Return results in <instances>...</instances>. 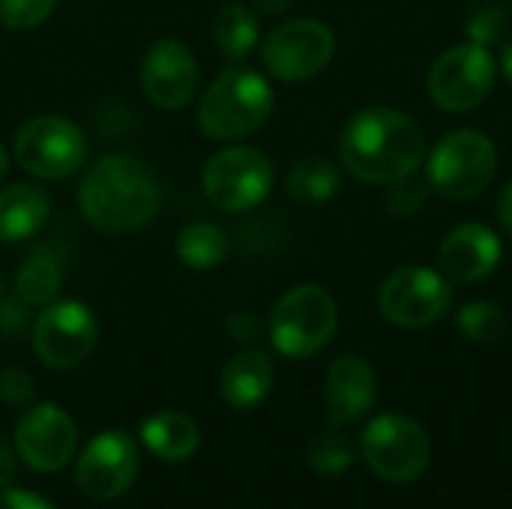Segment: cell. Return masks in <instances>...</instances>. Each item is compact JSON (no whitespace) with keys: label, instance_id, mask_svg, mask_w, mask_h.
<instances>
[{"label":"cell","instance_id":"cell-1","mask_svg":"<svg viewBox=\"0 0 512 509\" xmlns=\"http://www.w3.org/2000/svg\"><path fill=\"white\" fill-rule=\"evenodd\" d=\"M162 192L153 171L129 153L99 156L78 183V207L90 228L129 234L153 222Z\"/></svg>","mask_w":512,"mask_h":509},{"label":"cell","instance_id":"cell-6","mask_svg":"<svg viewBox=\"0 0 512 509\" xmlns=\"http://www.w3.org/2000/svg\"><path fill=\"white\" fill-rule=\"evenodd\" d=\"M366 465L387 483H414L426 474L432 444L426 429L408 414L375 417L360 438Z\"/></svg>","mask_w":512,"mask_h":509},{"label":"cell","instance_id":"cell-29","mask_svg":"<svg viewBox=\"0 0 512 509\" xmlns=\"http://www.w3.org/2000/svg\"><path fill=\"white\" fill-rule=\"evenodd\" d=\"M504 21H507V18H504V9H501V6H495V3H486V6H480V9H474V12H471L465 33H468V39H471V42H477V45H489V42H495V39L501 36Z\"/></svg>","mask_w":512,"mask_h":509},{"label":"cell","instance_id":"cell-12","mask_svg":"<svg viewBox=\"0 0 512 509\" xmlns=\"http://www.w3.org/2000/svg\"><path fill=\"white\" fill-rule=\"evenodd\" d=\"M495 87V60L486 45L465 42L444 51L429 72V96L438 108L462 114L477 108Z\"/></svg>","mask_w":512,"mask_h":509},{"label":"cell","instance_id":"cell-19","mask_svg":"<svg viewBox=\"0 0 512 509\" xmlns=\"http://www.w3.org/2000/svg\"><path fill=\"white\" fill-rule=\"evenodd\" d=\"M51 198L39 183H12L0 192V243H21L42 231Z\"/></svg>","mask_w":512,"mask_h":509},{"label":"cell","instance_id":"cell-28","mask_svg":"<svg viewBox=\"0 0 512 509\" xmlns=\"http://www.w3.org/2000/svg\"><path fill=\"white\" fill-rule=\"evenodd\" d=\"M0 396L12 408H30L36 399V384L27 369L21 366H6L0 372Z\"/></svg>","mask_w":512,"mask_h":509},{"label":"cell","instance_id":"cell-11","mask_svg":"<svg viewBox=\"0 0 512 509\" xmlns=\"http://www.w3.org/2000/svg\"><path fill=\"white\" fill-rule=\"evenodd\" d=\"M453 291L441 270L432 267H402L387 276L378 294L381 315L405 330H420L441 321L450 309Z\"/></svg>","mask_w":512,"mask_h":509},{"label":"cell","instance_id":"cell-23","mask_svg":"<svg viewBox=\"0 0 512 509\" xmlns=\"http://www.w3.org/2000/svg\"><path fill=\"white\" fill-rule=\"evenodd\" d=\"M339 186L342 171L321 156L300 159L288 174V195L300 204H327L339 192Z\"/></svg>","mask_w":512,"mask_h":509},{"label":"cell","instance_id":"cell-9","mask_svg":"<svg viewBox=\"0 0 512 509\" xmlns=\"http://www.w3.org/2000/svg\"><path fill=\"white\" fill-rule=\"evenodd\" d=\"M336 54V36L324 21L294 18L270 30L264 39V66L273 78L297 84L315 78Z\"/></svg>","mask_w":512,"mask_h":509},{"label":"cell","instance_id":"cell-14","mask_svg":"<svg viewBox=\"0 0 512 509\" xmlns=\"http://www.w3.org/2000/svg\"><path fill=\"white\" fill-rule=\"evenodd\" d=\"M138 474V447L126 432L96 435L75 468L78 489L93 501H114L129 492Z\"/></svg>","mask_w":512,"mask_h":509},{"label":"cell","instance_id":"cell-37","mask_svg":"<svg viewBox=\"0 0 512 509\" xmlns=\"http://www.w3.org/2000/svg\"><path fill=\"white\" fill-rule=\"evenodd\" d=\"M0 306H3V279H0Z\"/></svg>","mask_w":512,"mask_h":509},{"label":"cell","instance_id":"cell-18","mask_svg":"<svg viewBox=\"0 0 512 509\" xmlns=\"http://www.w3.org/2000/svg\"><path fill=\"white\" fill-rule=\"evenodd\" d=\"M273 381L276 372L264 351H240L225 363L219 393L234 411H252L267 402V396L273 393Z\"/></svg>","mask_w":512,"mask_h":509},{"label":"cell","instance_id":"cell-27","mask_svg":"<svg viewBox=\"0 0 512 509\" xmlns=\"http://www.w3.org/2000/svg\"><path fill=\"white\" fill-rule=\"evenodd\" d=\"M57 0H0V24L9 30H33L51 12Z\"/></svg>","mask_w":512,"mask_h":509},{"label":"cell","instance_id":"cell-10","mask_svg":"<svg viewBox=\"0 0 512 509\" xmlns=\"http://www.w3.org/2000/svg\"><path fill=\"white\" fill-rule=\"evenodd\" d=\"M99 339V324L90 306L81 300L48 303L33 324V351L48 369H75L81 366Z\"/></svg>","mask_w":512,"mask_h":509},{"label":"cell","instance_id":"cell-2","mask_svg":"<svg viewBox=\"0 0 512 509\" xmlns=\"http://www.w3.org/2000/svg\"><path fill=\"white\" fill-rule=\"evenodd\" d=\"M339 153L345 168L363 183H402L420 168L426 135L405 111L366 108L345 123Z\"/></svg>","mask_w":512,"mask_h":509},{"label":"cell","instance_id":"cell-15","mask_svg":"<svg viewBox=\"0 0 512 509\" xmlns=\"http://www.w3.org/2000/svg\"><path fill=\"white\" fill-rule=\"evenodd\" d=\"M198 60L180 39H156L141 60V87L156 108L177 111L198 90Z\"/></svg>","mask_w":512,"mask_h":509},{"label":"cell","instance_id":"cell-5","mask_svg":"<svg viewBox=\"0 0 512 509\" xmlns=\"http://www.w3.org/2000/svg\"><path fill=\"white\" fill-rule=\"evenodd\" d=\"M495 168V141L477 129H456L435 144L429 156V183L450 201H468L492 183Z\"/></svg>","mask_w":512,"mask_h":509},{"label":"cell","instance_id":"cell-25","mask_svg":"<svg viewBox=\"0 0 512 509\" xmlns=\"http://www.w3.org/2000/svg\"><path fill=\"white\" fill-rule=\"evenodd\" d=\"M459 330L477 345H495L507 333L504 309L492 300H474L459 309Z\"/></svg>","mask_w":512,"mask_h":509},{"label":"cell","instance_id":"cell-22","mask_svg":"<svg viewBox=\"0 0 512 509\" xmlns=\"http://www.w3.org/2000/svg\"><path fill=\"white\" fill-rule=\"evenodd\" d=\"M174 252L189 270H213L228 255V234L213 222H192L177 234Z\"/></svg>","mask_w":512,"mask_h":509},{"label":"cell","instance_id":"cell-26","mask_svg":"<svg viewBox=\"0 0 512 509\" xmlns=\"http://www.w3.org/2000/svg\"><path fill=\"white\" fill-rule=\"evenodd\" d=\"M309 465L321 477H339V474H345L354 465V447L333 426L330 432H321V435L312 438V444H309Z\"/></svg>","mask_w":512,"mask_h":509},{"label":"cell","instance_id":"cell-17","mask_svg":"<svg viewBox=\"0 0 512 509\" xmlns=\"http://www.w3.org/2000/svg\"><path fill=\"white\" fill-rule=\"evenodd\" d=\"M378 396V381L372 366L357 357V354H345L339 357L324 381V399H327V417L330 426H348L363 420Z\"/></svg>","mask_w":512,"mask_h":509},{"label":"cell","instance_id":"cell-4","mask_svg":"<svg viewBox=\"0 0 512 509\" xmlns=\"http://www.w3.org/2000/svg\"><path fill=\"white\" fill-rule=\"evenodd\" d=\"M339 327V306L321 285L291 288L270 315V342L279 354L303 360L330 345Z\"/></svg>","mask_w":512,"mask_h":509},{"label":"cell","instance_id":"cell-31","mask_svg":"<svg viewBox=\"0 0 512 509\" xmlns=\"http://www.w3.org/2000/svg\"><path fill=\"white\" fill-rule=\"evenodd\" d=\"M0 509H54L45 498L27 489H6L0 492Z\"/></svg>","mask_w":512,"mask_h":509},{"label":"cell","instance_id":"cell-30","mask_svg":"<svg viewBox=\"0 0 512 509\" xmlns=\"http://www.w3.org/2000/svg\"><path fill=\"white\" fill-rule=\"evenodd\" d=\"M258 330H261V324H258V318L249 315V312H234V315L225 321V333H228L234 342H249V339L258 336Z\"/></svg>","mask_w":512,"mask_h":509},{"label":"cell","instance_id":"cell-3","mask_svg":"<svg viewBox=\"0 0 512 509\" xmlns=\"http://www.w3.org/2000/svg\"><path fill=\"white\" fill-rule=\"evenodd\" d=\"M273 114V87L249 66L225 69L198 102V126L213 141H240Z\"/></svg>","mask_w":512,"mask_h":509},{"label":"cell","instance_id":"cell-16","mask_svg":"<svg viewBox=\"0 0 512 509\" xmlns=\"http://www.w3.org/2000/svg\"><path fill=\"white\" fill-rule=\"evenodd\" d=\"M501 258H504L501 237L480 222L453 228L438 249L441 273L456 282H483L498 270Z\"/></svg>","mask_w":512,"mask_h":509},{"label":"cell","instance_id":"cell-34","mask_svg":"<svg viewBox=\"0 0 512 509\" xmlns=\"http://www.w3.org/2000/svg\"><path fill=\"white\" fill-rule=\"evenodd\" d=\"M267 15H282L288 6H291V0H255Z\"/></svg>","mask_w":512,"mask_h":509},{"label":"cell","instance_id":"cell-33","mask_svg":"<svg viewBox=\"0 0 512 509\" xmlns=\"http://www.w3.org/2000/svg\"><path fill=\"white\" fill-rule=\"evenodd\" d=\"M498 219H501L504 231L512 237V180L504 186V192L498 198Z\"/></svg>","mask_w":512,"mask_h":509},{"label":"cell","instance_id":"cell-24","mask_svg":"<svg viewBox=\"0 0 512 509\" xmlns=\"http://www.w3.org/2000/svg\"><path fill=\"white\" fill-rule=\"evenodd\" d=\"M60 285H63V273H60V264L51 258V255H30L18 276H15V294L21 303L27 306H48L57 300L60 294Z\"/></svg>","mask_w":512,"mask_h":509},{"label":"cell","instance_id":"cell-13","mask_svg":"<svg viewBox=\"0 0 512 509\" xmlns=\"http://www.w3.org/2000/svg\"><path fill=\"white\" fill-rule=\"evenodd\" d=\"M78 444L72 417L57 405H30L15 426L18 459L36 474H57L69 465Z\"/></svg>","mask_w":512,"mask_h":509},{"label":"cell","instance_id":"cell-20","mask_svg":"<svg viewBox=\"0 0 512 509\" xmlns=\"http://www.w3.org/2000/svg\"><path fill=\"white\" fill-rule=\"evenodd\" d=\"M141 441L162 462H186L198 453L201 435L186 414L159 411L141 423Z\"/></svg>","mask_w":512,"mask_h":509},{"label":"cell","instance_id":"cell-35","mask_svg":"<svg viewBox=\"0 0 512 509\" xmlns=\"http://www.w3.org/2000/svg\"><path fill=\"white\" fill-rule=\"evenodd\" d=\"M501 69H504L507 81H512V42L504 48V54H501Z\"/></svg>","mask_w":512,"mask_h":509},{"label":"cell","instance_id":"cell-7","mask_svg":"<svg viewBox=\"0 0 512 509\" xmlns=\"http://www.w3.org/2000/svg\"><path fill=\"white\" fill-rule=\"evenodd\" d=\"M15 162L39 180H66L87 162V135L66 117L42 114L15 132Z\"/></svg>","mask_w":512,"mask_h":509},{"label":"cell","instance_id":"cell-21","mask_svg":"<svg viewBox=\"0 0 512 509\" xmlns=\"http://www.w3.org/2000/svg\"><path fill=\"white\" fill-rule=\"evenodd\" d=\"M213 39L222 48L225 57L231 60H243L258 48L261 30H258V18L249 6L243 3H225L216 9L213 15Z\"/></svg>","mask_w":512,"mask_h":509},{"label":"cell","instance_id":"cell-32","mask_svg":"<svg viewBox=\"0 0 512 509\" xmlns=\"http://www.w3.org/2000/svg\"><path fill=\"white\" fill-rule=\"evenodd\" d=\"M15 456H12V450H9V444L3 441V435H0V489H6L12 480H15Z\"/></svg>","mask_w":512,"mask_h":509},{"label":"cell","instance_id":"cell-36","mask_svg":"<svg viewBox=\"0 0 512 509\" xmlns=\"http://www.w3.org/2000/svg\"><path fill=\"white\" fill-rule=\"evenodd\" d=\"M6 171H9V156H6V150H3V144H0V183H3V177H6Z\"/></svg>","mask_w":512,"mask_h":509},{"label":"cell","instance_id":"cell-8","mask_svg":"<svg viewBox=\"0 0 512 509\" xmlns=\"http://www.w3.org/2000/svg\"><path fill=\"white\" fill-rule=\"evenodd\" d=\"M204 195L225 213L258 207L273 189V162L255 147H225L204 165Z\"/></svg>","mask_w":512,"mask_h":509}]
</instances>
